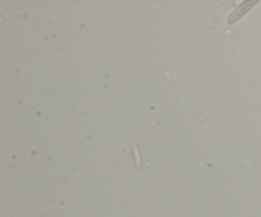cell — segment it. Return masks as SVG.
I'll list each match as a JSON object with an SVG mask.
<instances>
[{
    "label": "cell",
    "instance_id": "1",
    "mask_svg": "<svg viewBox=\"0 0 261 217\" xmlns=\"http://www.w3.org/2000/svg\"><path fill=\"white\" fill-rule=\"evenodd\" d=\"M252 3L254 2H251V3H241V5H240V7H236L234 8V10L233 12L231 13V14H229V17H228V23H233V22H236L237 19H240V18L242 17V15H244V13L246 12L247 9H250V7H247V5H251Z\"/></svg>",
    "mask_w": 261,
    "mask_h": 217
}]
</instances>
